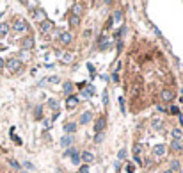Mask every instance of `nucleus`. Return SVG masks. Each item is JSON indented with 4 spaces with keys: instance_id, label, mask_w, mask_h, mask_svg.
<instances>
[{
    "instance_id": "8",
    "label": "nucleus",
    "mask_w": 183,
    "mask_h": 173,
    "mask_svg": "<svg viewBox=\"0 0 183 173\" xmlns=\"http://www.w3.org/2000/svg\"><path fill=\"white\" fill-rule=\"evenodd\" d=\"M172 98H174V93H172L171 89H164L162 91V100L164 102H172Z\"/></svg>"
},
{
    "instance_id": "17",
    "label": "nucleus",
    "mask_w": 183,
    "mask_h": 173,
    "mask_svg": "<svg viewBox=\"0 0 183 173\" xmlns=\"http://www.w3.org/2000/svg\"><path fill=\"white\" fill-rule=\"evenodd\" d=\"M71 141H73V137H71V136H64L62 139H61V144L66 148V146H70V144H71Z\"/></svg>"
},
{
    "instance_id": "11",
    "label": "nucleus",
    "mask_w": 183,
    "mask_h": 173,
    "mask_svg": "<svg viewBox=\"0 0 183 173\" xmlns=\"http://www.w3.org/2000/svg\"><path fill=\"white\" fill-rule=\"evenodd\" d=\"M71 39H73V36H71V32H62V34H61V41H62L64 45L71 43Z\"/></svg>"
},
{
    "instance_id": "39",
    "label": "nucleus",
    "mask_w": 183,
    "mask_h": 173,
    "mask_svg": "<svg viewBox=\"0 0 183 173\" xmlns=\"http://www.w3.org/2000/svg\"><path fill=\"white\" fill-rule=\"evenodd\" d=\"M91 36V30H84V38H89Z\"/></svg>"
},
{
    "instance_id": "38",
    "label": "nucleus",
    "mask_w": 183,
    "mask_h": 173,
    "mask_svg": "<svg viewBox=\"0 0 183 173\" xmlns=\"http://www.w3.org/2000/svg\"><path fill=\"white\" fill-rule=\"evenodd\" d=\"M61 34H62V30H55V32H53V38H57V36H61Z\"/></svg>"
},
{
    "instance_id": "16",
    "label": "nucleus",
    "mask_w": 183,
    "mask_h": 173,
    "mask_svg": "<svg viewBox=\"0 0 183 173\" xmlns=\"http://www.w3.org/2000/svg\"><path fill=\"white\" fill-rule=\"evenodd\" d=\"M32 47H34V39H32V38H27V39L23 41V48L28 50V48H32Z\"/></svg>"
},
{
    "instance_id": "7",
    "label": "nucleus",
    "mask_w": 183,
    "mask_h": 173,
    "mask_svg": "<svg viewBox=\"0 0 183 173\" xmlns=\"http://www.w3.org/2000/svg\"><path fill=\"white\" fill-rule=\"evenodd\" d=\"M171 148H172L174 152H181L183 150V141H181V139H172Z\"/></svg>"
},
{
    "instance_id": "15",
    "label": "nucleus",
    "mask_w": 183,
    "mask_h": 173,
    "mask_svg": "<svg viewBox=\"0 0 183 173\" xmlns=\"http://www.w3.org/2000/svg\"><path fill=\"white\" fill-rule=\"evenodd\" d=\"M109 41H110V39H109L107 36H101V39H100V48H101V50H105L107 47H109Z\"/></svg>"
},
{
    "instance_id": "13",
    "label": "nucleus",
    "mask_w": 183,
    "mask_h": 173,
    "mask_svg": "<svg viewBox=\"0 0 183 173\" xmlns=\"http://www.w3.org/2000/svg\"><path fill=\"white\" fill-rule=\"evenodd\" d=\"M91 120H92V114L89 113V111H87V113H84V114L80 116V123H82V125H84V123H89Z\"/></svg>"
},
{
    "instance_id": "10",
    "label": "nucleus",
    "mask_w": 183,
    "mask_h": 173,
    "mask_svg": "<svg viewBox=\"0 0 183 173\" xmlns=\"http://www.w3.org/2000/svg\"><path fill=\"white\" fill-rule=\"evenodd\" d=\"M103 127H105V118L101 116V118H98V120H96V123H94V129H96V132H101V130H103Z\"/></svg>"
},
{
    "instance_id": "32",
    "label": "nucleus",
    "mask_w": 183,
    "mask_h": 173,
    "mask_svg": "<svg viewBox=\"0 0 183 173\" xmlns=\"http://www.w3.org/2000/svg\"><path fill=\"white\" fill-rule=\"evenodd\" d=\"M119 105H121V111L125 113V100H123V98H119Z\"/></svg>"
},
{
    "instance_id": "14",
    "label": "nucleus",
    "mask_w": 183,
    "mask_h": 173,
    "mask_svg": "<svg viewBox=\"0 0 183 173\" xmlns=\"http://www.w3.org/2000/svg\"><path fill=\"white\" fill-rule=\"evenodd\" d=\"M62 89H64V93L66 95H70L71 96V93H73V84H71V82H64Z\"/></svg>"
},
{
    "instance_id": "29",
    "label": "nucleus",
    "mask_w": 183,
    "mask_h": 173,
    "mask_svg": "<svg viewBox=\"0 0 183 173\" xmlns=\"http://www.w3.org/2000/svg\"><path fill=\"white\" fill-rule=\"evenodd\" d=\"M114 20H116V22H121V11H119V9L114 13Z\"/></svg>"
},
{
    "instance_id": "4",
    "label": "nucleus",
    "mask_w": 183,
    "mask_h": 173,
    "mask_svg": "<svg viewBox=\"0 0 183 173\" xmlns=\"http://www.w3.org/2000/svg\"><path fill=\"white\" fill-rule=\"evenodd\" d=\"M66 155H70L71 161H73L75 164H78V162H80V152H78V150H73V148H70V150L66 152Z\"/></svg>"
},
{
    "instance_id": "19",
    "label": "nucleus",
    "mask_w": 183,
    "mask_h": 173,
    "mask_svg": "<svg viewBox=\"0 0 183 173\" xmlns=\"http://www.w3.org/2000/svg\"><path fill=\"white\" fill-rule=\"evenodd\" d=\"M80 13H82V6H80V4H75V6H73V16H78V18H80Z\"/></svg>"
},
{
    "instance_id": "33",
    "label": "nucleus",
    "mask_w": 183,
    "mask_h": 173,
    "mask_svg": "<svg viewBox=\"0 0 183 173\" xmlns=\"http://www.w3.org/2000/svg\"><path fill=\"white\" fill-rule=\"evenodd\" d=\"M78 173H89V170H87V166H82V168H80V171Z\"/></svg>"
},
{
    "instance_id": "23",
    "label": "nucleus",
    "mask_w": 183,
    "mask_h": 173,
    "mask_svg": "<svg viewBox=\"0 0 183 173\" xmlns=\"http://www.w3.org/2000/svg\"><path fill=\"white\" fill-rule=\"evenodd\" d=\"M34 114H36V118H41V116H43V107H41V105H37V107H36Z\"/></svg>"
},
{
    "instance_id": "22",
    "label": "nucleus",
    "mask_w": 183,
    "mask_h": 173,
    "mask_svg": "<svg viewBox=\"0 0 183 173\" xmlns=\"http://www.w3.org/2000/svg\"><path fill=\"white\" fill-rule=\"evenodd\" d=\"M180 166H181V164H180L178 161H172V162H171V170H169V171H172V173L178 171V170H180Z\"/></svg>"
},
{
    "instance_id": "40",
    "label": "nucleus",
    "mask_w": 183,
    "mask_h": 173,
    "mask_svg": "<svg viewBox=\"0 0 183 173\" xmlns=\"http://www.w3.org/2000/svg\"><path fill=\"white\" fill-rule=\"evenodd\" d=\"M6 64V63H4V61H2V59H0V68H2V66Z\"/></svg>"
},
{
    "instance_id": "26",
    "label": "nucleus",
    "mask_w": 183,
    "mask_h": 173,
    "mask_svg": "<svg viewBox=\"0 0 183 173\" xmlns=\"http://www.w3.org/2000/svg\"><path fill=\"white\" fill-rule=\"evenodd\" d=\"M9 164L13 166L14 170H20V164H18V161H14V159H9Z\"/></svg>"
},
{
    "instance_id": "28",
    "label": "nucleus",
    "mask_w": 183,
    "mask_h": 173,
    "mask_svg": "<svg viewBox=\"0 0 183 173\" xmlns=\"http://www.w3.org/2000/svg\"><path fill=\"white\" fill-rule=\"evenodd\" d=\"M48 105L52 109H59V104H57V100H48Z\"/></svg>"
},
{
    "instance_id": "34",
    "label": "nucleus",
    "mask_w": 183,
    "mask_h": 173,
    "mask_svg": "<svg viewBox=\"0 0 183 173\" xmlns=\"http://www.w3.org/2000/svg\"><path fill=\"white\" fill-rule=\"evenodd\" d=\"M103 104H105V105L109 104V96H107V93H103Z\"/></svg>"
},
{
    "instance_id": "21",
    "label": "nucleus",
    "mask_w": 183,
    "mask_h": 173,
    "mask_svg": "<svg viewBox=\"0 0 183 173\" xmlns=\"http://www.w3.org/2000/svg\"><path fill=\"white\" fill-rule=\"evenodd\" d=\"M172 137H174V139H181V137H183L181 129H174V130H172Z\"/></svg>"
},
{
    "instance_id": "27",
    "label": "nucleus",
    "mask_w": 183,
    "mask_h": 173,
    "mask_svg": "<svg viewBox=\"0 0 183 173\" xmlns=\"http://www.w3.org/2000/svg\"><path fill=\"white\" fill-rule=\"evenodd\" d=\"M103 134H101V132H98V134H96V137H94V143H101V141H103Z\"/></svg>"
},
{
    "instance_id": "36",
    "label": "nucleus",
    "mask_w": 183,
    "mask_h": 173,
    "mask_svg": "<svg viewBox=\"0 0 183 173\" xmlns=\"http://www.w3.org/2000/svg\"><path fill=\"white\" fill-rule=\"evenodd\" d=\"M50 82H53V84H55V82H59V79H57V77H50Z\"/></svg>"
},
{
    "instance_id": "6",
    "label": "nucleus",
    "mask_w": 183,
    "mask_h": 173,
    "mask_svg": "<svg viewBox=\"0 0 183 173\" xmlns=\"http://www.w3.org/2000/svg\"><path fill=\"white\" fill-rule=\"evenodd\" d=\"M78 105V98L77 96H68V100H66V107L68 109H75Z\"/></svg>"
},
{
    "instance_id": "2",
    "label": "nucleus",
    "mask_w": 183,
    "mask_h": 173,
    "mask_svg": "<svg viewBox=\"0 0 183 173\" xmlns=\"http://www.w3.org/2000/svg\"><path fill=\"white\" fill-rule=\"evenodd\" d=\"M52 29H53V23L50 22V20H45V22H41V25H39V32H41V34H48Z\"/></svg>"
},
{
    "instance_id": "24",
    "label": "nucleus",
    "mask_w": 183,
    "mask_h": 173,
    "mask_svg": "<svg viewBox=\"0 0 183 173\" xmlns=\"http://www.w3.org/2000/svg\"><path fill=\"white\" fill-rule=\"evenodd\" d=\"M70 22H71V25H73V27H77L78 23H80V18H78V16H71Z\"/></svg>"
},
{
    "instance_id": "20",
    "label": "nucleus",
    "mask_w": 183,
    "mask_h": 173,
    "mask_svg": "<svg viewBox=\"0 0 183 173\" xmlns=\"http://www.w3.org/2000/svg\"><path fill=\"white\" fill-rule=\"evenodd\" d=\"M9 32V25L7 23H0V36H6Z\"/></svg>"
},
{
    "instance_id": "35",
    "label": "nucleus",
    "mask_w": 183,
    "mask_h": 173,
    "mask_svg": "<svg viewBox=\"0 0 183 173\" xmlns=\"http://www.w3.org/2000/svg\"><path fill=\"white\" fill-rule=\"evenodd\" d=\"M171 113H172V114H178L180 111H178V107H171Z\"/></svg>"
},
{
    "instance_id": "31",
    "label": "nucleus",
    "mask_w": 183,
    "mask_h": 173,
    "mask_svg": "<svg viewBox=\"0 0 183 173\" xmlns=\"http://www.w3.org/2000/svg\"><path fill=\"white\" fill-rule=\"evenodd\" d=\"M117 157H119V159H125V157H126V152H125V150H119Z\"/></svg>"
},
{
    "instance_id": "41",
    "label": "nucleus",
    "mask_w": 183,
    "mask_h": 173,
    "mask_svg": "<svg viewBox=\"0 0 183 173\" xmlns=\"http://www.w3.org/2000/svg\"><path fill=\"white\" fill-rule=\"evenodd\" d=\"M162 173H172V171H169V170H165V171H162Z\"/></svg>"
},
{
    "instance_id": "18",
    "label": "nucleus",
    "mask_w": 183,
    "mask_h": 173,
    "mask_svg": "<svg viewBox=\"0 0 183 173\" xmlns=\"http://www.w3.org/2000/svg\"><path fill=\"white\" fill-rule=\"evenodd\" d=\"M34 16L37 18V20H43V22L46 20V18H45V11H43V9H36V11H34Z\"/></svg>"
},
{
    "instance_id": "1",
    "label": "nucleus",
    "mask_w": 183,
    "mask_h": 173,
    "mask_svg": "<svg viewBox=\"0 0 183 173\" xmlns=\"http://www.w3.org/2000/svg\"><path fill=\"white\" fill-rule=\"evenodd\" d=\"M6 66H7V72L9 73H14L21 68V61L20 59H9V61L6 63Z\"/></svg>"
},
{
    "instance_id": "30",
    "label": "nucleus",
    "mask_w": 183,
    "mask_h": 173,
    "mask_svg": "<svg viewBox=\"0 0 183 173\" xmlns=\"http://www.w3.org/2000/svg\"><path fill=\"white\" fill-rule=\"evenodd\" d=\"M153 127L155 129H162V122L160 120H153Z\"/></svg>"
},
{
    "instance_id": "3",
    "label": "nucleus",
    "mask_w": 183,
    "mask_h": 173,
    "mask_svg": "<svg viewBox=\"0 0 183 173\" xmlns=\"http://www.w3.org/2000/svg\"><path fill=\"white\" fill-rule=\"evenodd\" d=\"M13 29L16 30V32H25V30H27V23L23 22V20H16V22L13 23Z\"/></svg>"
},
{
    "instance_id": "37",
    "label": "nucleus",
    "mask_w": 183,
    "mask_h": 173,
    "mask_svg": "<svg viewBox=\"0 0 183 173\" xmlns=\"http://www.w3.org/2000/svg\"><path fill=\"white\" fill-rule=\"evenodd\" d=\"M135 162H139V166H141V162H142V161H141V155H135Z\"/></svg>"
},
{
    "instance_id": "12",
    "label": "nucleus",
    "mask_w": 183,
    "mask_h": 173,
    "mask_svg": "<svg viewBox=\"0 0 183 173\" xmlns=\"http://www.w3.org/2000/svg\"><path fill=\"white\" fill-rule=\"evenodd\" d=\"M75 130H77V125H75V123H66V125H64V132H66V134H73Z\"/></svg>"
},
{
    "instance_id": "5",
    "label": "nucleus",
    "mask_w": 183,
    "mask_h": 173,
    "mask_svg": "<svg viewBox=\"0 0 183 173\" xmlns=\"http://www.w3.org/2000/svg\"><path fill=\"white\" fill-rule=\"evenodd\" d=\"M165 152H167V146H165V144H155V146H153V153L158 155V157H162Z\"/></svg>"
},
{
    "instance_id": "25",
    "label": "nucleus",
    "mask_w": 183,
    "mask_h": 173,
    "mask_svg": "<svg viewBox=\"0 0 183 173\" xmlns=\"http://www.w3.org/2000/svg\"><path fill=\"white\" fill-rule=\"evenodd\" d=\"M71 59H73L71 54H62V61H64V63H71Z\"/></svg>"
},
{
    "instance_id": "9",
    "label": "nucleus",
    "mask_w": 183,
    "mask_h": 173,
    "mask_svg": "<svg viewBox=\"0 0 183 173\" xmlns=\"http://www.w3.org/2000/svg\"><path fill=\"white\" fill-rule=\"evenodd\" d=\"M80 159H82L84 162H92V161H94V155H92L91 152H80Z\"/></svg>"
}]
</instances>
